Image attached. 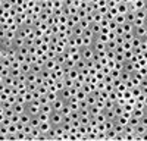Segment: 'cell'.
<instances>
[{"instance_id":"27","label":"cell","mask_w":147,"mask_h":141,"mask_svg":"<svg viewBox=\"0 0 147 141\" xmlns=\"http://www.w3.org/2000/svg\"><path fill=\"white\" fill-rule=\"evenodd\" d=\"M122 27H124V32H134V25L129 22H125Z\"/></svg>"},{"instance_id":"5","label":"cell","mask_w":147,"mask_h":141,"mask_svg":"<svg viewBox=\"0 0 147 141\" xmlns=\"http://www.w3.org/2000/svg\"><path fill=\"white\" fill-rule=\"evenodd\" d=\"M93 49H94V52H106V43L94 38V41H93Z\"/></svg>"},{"instance_id":"49","label":"cell","mask_w":147,"mask_h":141,"mask_svg":"<svg viewBox=\"0 0 147 141\" xmlns=\"http://www.w3.org/2000/svg\"><path fill=\"white\" fill-rule=\"evenodd\" d=\"M146 18H147V12H146Z\"/></svg>"},{"instance_id":"11","label":"cell","mask_w":147,"mask_h":141,"mask_svg":"<svg viewBox=\"0 0 147 141\" xmlns=\"http://www.w3.org/2000/svg\"><path fill=\"white\" fill-rule=\"evenodd\" d=\"M116 9H118V12H119V13L125 15L127 12L129 10V6H128L127 3H122V2H121V3H118V5H116Z\"/></svg>"},{"instance_id":"33","label":"cell","mask_w":147,"mask_h":141,"mask_svg":"<svg viewBox=\"0 0 147 141\" xmlns=\"http://www.w3.org/2000/svg\"><path fill=\"white\" fill-rule=\"evenodd\" d=\"M131 91H132V96L136 97V99L140 96V94H143V91H141L140 87H134V88H131Z\"/></svg>"},{"instance_id":"36","label":"cell","mask_w":147,"mask_h":141,"mask_svg":"<svg viewBox=\"0 0 147 141\" xmlns=\"http://www.w3.org/2000/svg\"><path fill=\"white\" fill-rule=\"evenodd\" d=\"M115 41H116V44H118V46H124V43H125V40H124V35H116Z\"/></svg>"},{"instance_id":"7","label":"cell","mask_w":147,"mask_h":141,"mask_svg":"<svg viewBox=\"0 0 147 141\" xmlns=\"http://www.w3.org/2000/svg\"><path fill=\"white\" fill-rule=\"evenodd\" d=\"M122 70H127V72H129V74H134V72H136V66H134V62L125 60V62H124V69H122Z\"/></svg>"},{"instance_id":"44","label":"cell","mask_w":147,"mask_h":141,"mask_svg":"<svg viewBox=\"0 0 147 141\" xmlns=\"http://www.w3.org/2000/svg\"><path fill=\"white\" fill-rule=\"evenodd\" d=\"M143 10L147 12V0H144V7H143Z\"/></svg>"},{"instance_id":"35","label":"cell","mask_w":147,"mask_h":141,"mask_svg":"<svg viewBox=\"0 0 147 141\" xmlns=\"http://www.w3.org/2000/svg\"><path fill=\"white\" fill-rule=\"evenodd\" d=\"M27 135H28V134H25V131H22V129L16 132V138H18V140H27Z\"/></svg>"},{"instance_id":"48","label":"cell","mask_w":147,"mask_h":141,"mask_svg":"<svg viewBox=\"0 0 147 141\" xmlns=\"http://www.w3.org/2000/svg\"><path fill=\"white\" fill-rule=\"evenodd\" d=\"M144 38H147V32H146V37H144Z\"/></svg>"},{"instance_id":"14","label":"cell","mask_w":147,"mask_h":141,"mask_svg":"<svg viewBox=\"0 0 147 141\" xmlns=\"http://www.w3.org/2000/svg\"><path fill=\"white\" fill-rule=\"evenodd\" d=\"M31 117H32V116H31V115H30V113H28V112L25 110V112H24V113H21V122L27 125V124H30V121H31Z\"/></svg>"},{"instance_id":"25","label":"cell","mask_w":147,"mask_h":141,"mask_svg":"<svg viewBox=\"0 0 147 141\" xmlns=\"http://www.w3.org/2000/svg\"><path fill=\"white\" fill-rule=\"evenodd\" d=\"M115 121H116L118 124H121V125H124V126H125V125H128V117H125L124 115H121V116H118V117H116Z\"/></svg>"},{"instance_id":"22","label":"cell","mask_w":147,"mask_h":141,"mask_svg":"<svg viewBox=\"0 0 147 141\" xmlns=\"http://www.w3.org/2000/svg\"><path fill=\"white\" fill-rule=\"evenodd\" d=\"M115 22L118 23V25H124V23L127 22V19H125V15H122V13H118V15L115 16Z\"/></svg>"},{"instance_id":"40","label":"cell","mask_w":147,"mask_h":141,"mask_svg":"<svg viewBox=\"0 0 147 141\" xmlns=\"http://www.w3.org/2000/svg\"><path fill=\"white\" fill-rule=\"evenodd\" d=\"M132 110H134V106L132 104H129V103H125L124 104V112H131L132 113Z\"/></svg>"},{"instance_id":"17","label":"cell","mask_w":147,"mask_h":141,"mask_svg":"<svg viewBox=\"0 0 147 141\" xmlns=\"http://www.w3.org/2000/svg\"><path fill=\"white\" fill-rule=\"evenodd\" d=\"M144 132H146V126L141 125V124H138L136 128H134V134H136V135H143Z\"/></svg>"},{"instance_id":"39","label":"cell","mask_w":147,"mask_h":141,"mask_svg":"<svg viewBox=\"0 0 147 141\" xmlns=\"http://www.w3.org/2000/svg\"><path fill=\"white\" fill-rule=\"evenodd\" d=\"M21 72H22L21 69H10V75L13 77V78H18L21 75Z\"/></svg>"},{"instance_id":"2","label":"cell","mask_w":147,"mask_h":141,"mask_svg":"<svg viewBox=\"0 0 147 141\" xmlns=\"http://www.w3.org/2000/svg\"><path fill=\"white\" fill-rule=\"evenodd\" d=\"M63 122V115L60 112H52L50 113V124L53 126H57V125H62Z\"/></svg>"},{"instance_id":"41","label":"cell","mask_w":147,"mask_h":141,"mask_svg":"<svg viewBox=\"0 0 147 141\" xmlns=\"http://www.w3.org/2000/svg\"><path fill=\"white\" fill-rule=\"evenodd\" d=\"M115 34H116V35H124V27L118 25V27L115 28Z\"/></svg>"},{"instance_id":"37","label":"cell","mask_w":147,"mask_h":141,"mask_svg":"<svg viewBox=\"0 0 147 141\" xmlns=\"http://www.w3.org/2000/svg\"><path fill=\"white\" fill-rule=\"evenodd\" d=\"M134 38V32H124V40L125 41H132Z\"/></svg>"},{"instance_id":"18","label":"cell","mask_w":147,"mask_h":141,"mask_svg":"<svg viewBox=\"0 0 147 141\" xmlns=\"http://www.w3.org/2000/svg\"><path fill=\"white\" fill-rule=\"evenodd\" d=\"M40 124H41V121H40V117H38V116H32V117H31L30 125H31L32 128H38Z\"/></svg>"},{"instance_id":"43","label":"cell","mask_w":147,"mask_h":141,"mask_svg":"<svg viewBox=\"0 0 147 141\" xmlns=\"http://www.w3.org/2000/svg\"><path fill=\"white\" fill-rule=\"evenodd\" d=\"M62 128L65 129V132H69L71 128H72V124H65V122H63V124H62Z\"/></svg>"},{"instance_id":"16","label":"cell","mask_w":147,"mask_h":141,"mask_svg":"<svg viewBox=\"0 0 147 141\" xmlns=\"http://www.w3.org/2000/svg\"><path fill=\"white\" fill-rule=\"evenodd\" d=\"M75 68H77L78 70L85 69V68H87V60H84V59H80V60H77V62H75Z\"/></svg>"},{"instance_id":"30","label":"cell","mask_w":147,"mask_h":141,"mask_svg":"<svg viewBox=\"0 0 147 141\" xmlns=\"http://www.w3.org/2000/svg\"><path fill=\"white\" fill-rule=\"evenodd\" d=\"M37 87H38V85H37L35 82H27V90H28L30 93H34V91L37 90Z\"/></svg>"},{"instance_id":"10","label":"cell","mask_w":147,"mask_h":141,"mask_svg":"<svg viewBox=\"0 0 147 141\" xmlns=\"http://www.w3.org/2000/svg\"><path fill=\"white\" fill-rule=\"evenodd\" d=\"M90 30L93 31L94 35H99V34L102 32V25H100L99 22H93L91 25H90Z\"/></svg>"},{"instance_id":"13","label":"cell","mask_w":147,"mask_h":141,"mask_svg":"<svg viewBox=\"0 0 147 141\" xmlns=\"http://www.w3.org/2000/svg\"><path fill=\"white\" fill-rule=\"evenodd\" d=\"M13 46L16 47V49H19V47H22V46H25V38H22V37H19V35H16L15 40H13Z\"/></svg>"},{"instance_id":"23","label":"cell","mask_w":147,"mask_h":141,"mask_svg":"<svg viewBox=\"0 0 147 141\" xmlns=\"http://www.w3.org/2000/svg\"><path fill=\"white\" fill-rule=\"evenodd\" d=\"M128 124L131 125V126H134L136 128L138 124H140V117H137V116H134V115H131V117L128 119Z\"/></svg>"},{"instance_id":"1","label":"cell","mask_w":147,"mask_h":141,"mask_svg":"<svg viewBox=\"0 0 147 141\" xmlns=\"http://www.w3.org/2000/svg\"><path fill=\"white\" fill-rule=\"evenodd\" d=\"M80 53H81V59H84V60H90V59H93L94 56V49H93V46H88V47H85L82 46L81 49H80Z\"/></svg>"},{"instance_id":"19","label":"cell","mask_w":147,"mask_h":141,"mask_svg":"<svg viewBox=\"0 0 147 141\" xmlns=\"http://www.w3.org/2000/svg\"><path fill=\"white\" fill-rule=\"evenodd\" d=\"M72 31H74V37H82V34H84V30L80 25H75L72 28Z\"/></svg>"},{"instance_id":"46","label":"cell","mask_w":147,"mask_h":141,"mask_svg":"<svg viewBox=\"0 0 147 141\" xmlns=\"http://www.w3.org/2000/svg\"><path fill=\"white\" fill-rule=\"evenodd\" d=\"M144 27L147 28V18H146V21H144Z\"/></svg>"},{"instance_id":"31","label":"cell","mask_w":147,"mask_h":141,"mask_svg":"<svg viewBox=\"0 0 147 141\" xmlns=\"http://www.w3.org/2000/svg\"><path fill=\"white\" fill-rule=\"evenodd\" d=\"M132 115H134V116H137V117H141V116L144 115V109L134 107V110H132Z\"/></svg>"},{"instance_id":"28","label":"cell","mask_w":147,"mask_h":141,"mask_svg":"<svg viewBox=\"0 0 147 141\" xmlns=\"http://www.w3.org/2000/svg\"><path fill=\"white\" fill-rule=\"evenodd\" d=\"M9 75H10V68L2 66V72H0V78H5V77H9Z\"/></svg>"},{"instance_id":"26","label":"cell","mask_w":147,"mask_h":141,"mask_svg":"<svg viewBox=\"0 0 147 141\" xmlns=\"http://www.w3.org/2000/svg\"><path fill=\"white\" fill-rule=\"evenodd\" d=\"M131 75H132V74L127 72V70H121V77H119V78H121L122 81H124V82H127V81L131 78Z\"/></svg>"},{"instance_id":"38","label":"cell","mask_w":147,"mask_h":141,"mask_svg":"<svg viewBox=\"0 0 147 141\" xmlns=\"http://www.w3.org/2000/svg\"><path fill=\"white\" fill-rule=\"evenodd\" d=\"M107 27H109V30H110V31H115V28L118 27V23L115 22V19H110V21H109V25H107Z\"/></svg>"},{"instance_id":"20","label":"cell","mask_w":147,"mask_h":141,"mask_svg":"<svg viewBox=\"0 0 147 141\" xmlns=\"http://www.w3.org/2000/svg\"><path fill=\"white\" fill-rule=\"evenodd\" d=\"M46 96H47L49 101H50V103H53L56 99H59V93H55V91H49V93L46 94Z\"/></svg>"},{"instance_id":"3","label":"cell","mask_w":147,"mask_h":141,"mask_svg":"<svg viewBox=\"0 0 147 141\" xmlns=\"http://www.w3.org/2000/svg\"><path fill=\"white\" fill-rule=\"evenodd\" d=\"M66 103H68L66 100H63L62 97L59 96V99H56V100H55L53 103H50V104H52V109H53V112H60V110L63 109V106H65Z\"/></svg>"},{"instance_id":"6","label":"cell","mask_w":147,"mask_h":141,"mask_svg":"<svg viewBox=\"0 0 147 141\" xmlns=\"http://www.w3.org/2000/svg\"><path fill=\"white\" fill-rule=\"evenodd\" d=\"M146 32H147V28H146L144 25H141V27H136V28H134V35H136V37L144 38V37H146Z\"/></svg>"},{"instance_id":"34","label":"cell","mask_w":147,"mask_h":141,"mask_svg":"<svg viewBox=\"0 0 147 141\" xmlns=\"http://www.w3.org/2000/svg\"><path fill=\"white\" fill-rule=\"evenodd\" d=\"M12 7H13V5H12L9 0H7V2H3V3H2V10H10Z\"/></svg>"},{"instance_id":"4","label":"cell","mask_w":147,"mask_h":141,"mask_svg":"<svg viewBox=\"0 0 147 141\" xmlns=\"http://www.w3.org/2000/svg\"><path fill=\"white\" fill-rule=\"evenodd\" d=\"M27 112L31 115V116H37L40 113V106H37V104H32V103H27Z\"/></svg>"},{"instance_id":"47","label":"cell","mask_w":147,"mask_h":141,"mask_svg":"<svg viewBox=\"0 0 147 141\" xmlns=\"http://www.w3.org/2000/svg\"><path fill=\"white\" fill-rule=\"evenodd\" d=\"M144 104H147V96H146V100H144Z\"/></svg>"},{"instance_id":"45","label":"cell","mask_w":147,"mask_h":141,"mask_svg":"<svg viewBox=\"0 0 147 141\" xmlns=\"http://www.w3.org/2000/svg\"><path fill=\"white\" fill-rule=\"evenodd\" d=\"M144 113L147 115V104H144Z\"/></svg>"},{"instance_id":"42","label":"cell","mask_w":147,"mask_h":141,"mask_svg":"<svg viewBox=\"0 0 147 141\" xmlns=\"http://www.w3.org/2000/svg\"><path fill=\"white\" fill-rule=\"evenodd\" d=\"M140 124H141V125H144V126L147 128V115H146V113L140 117Z\"/></svg>"},{"instance_id":"29","label":"cell","mask_w":147,"mask_h":141,"mask_svg":"<svg viewBox=\"0 0 147 141\" xmlns=\"http://www.w3.org/2000/svg\"><path fill=\"white\" fill-rule=\"evenodd\" d=\"M7 129H9V134H16L19 129H18V125L16 124H10L9 126H7Z\"/></svg>"},{"instance_id":"32","label":"cell","mask_w":147,"mask_h":141,"mask_svg":"<svg viewBox=\"0 0 147 141\" xmlns=\"http://www.w3.org/2000/svg\"><path fill=\"white\" fill-rule=\"evenodd\" d=\"M141 41H143V38H140V37H136L134 35V38H132V47H140V44H141Z\"/></svg>"},{"instance_id":"8","label":"cell","mask_w":147,"mask_h":141,"mask_svg":"<svg viewBox=\"0 0 147 141\" xmlns=\"http://www.w3.org/2000/svg\"><path fill=\"white\" fill-rule=\"evenodd\" d=\"M59 96L62 97L63 100H66V101H68L71 97H74V96H72V93H71V88H66V87H65L62 91H59Z\"/></svg>"},{"instance_id":"12","label":"cell","mask_w":147,"mask_h":141,"mask_svg":"<svg viewBox=\"0 0 147 141\" xmlns=\"http://www.w3.org/2000/svg\"><path fill=\"white\" fill-rule=\"evenodd\" d=\"M136 12L134 10H128L127 13H125V19H127V22H129V23H134V21H136Z\"/></svg>"},{"instance_id":"9","label":"cell","mask_w":147,"mask_h":141,"mask_svg":"<svg viewBox=\"0 0 147 141\" xmlns=\"http://www.w3.org/2000/svg\"><path fill=\"white\" fill-rule=\"evenodd\" d=\"M53 125L50 124V122H41L40 124V126H38V129L41 131V134H47L49 131H50V128H52Z\"/></svg>"},{"instance_id":"24","label":"cell","mask_w":147,"mask_h":141,"mask_svg":"<svg viewBox=\"0 0 147 141\" xmlns=\"http://www.w3.org/2000/svg\"><path fill=\"white\" fill-rule=\"evenodd\" d=\"M21 70L24 74H28V72H31V63H28V62H24V63H21Z\"/></svg>"},{"instance_id":"15","label":"cell","mask_w":147,"mask_h":141,"mask_svg":"<svg viewBox=\"0 0 147 141\" xmlns=\"http://www.w3.org/2000/svg\"><path fill=\"white\" fill-rule=\"evenodd\" d=\"M103 110L99 107V106H97V104H93V106H90V115L91 116H97V115H99V113H102Z\"/></svg>"},{"instance_id":"21","label":"cell","mask_w":147,"mask_h":141,"mask_svg":"<svg viewBox=\"0 0 147 141\" xmlns=\"http://www.w3.org/2000/svg\"><path fill=\"white\" fill-rule=\"evenodd\" d=\"M40 112H43V113H49V115H50V113L53 112L52 104L49 103V104H43V106H40Z\"/></svg>"}]
</instances>
